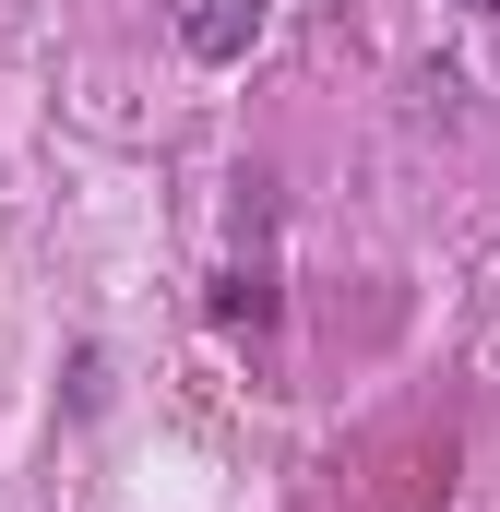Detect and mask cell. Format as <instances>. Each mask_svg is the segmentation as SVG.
Returning a JSON list of instances; mask_svg holds the SVG:
<instances>
[{
  "instance_id": "2",
  "label": "cell",
  "mask_w": 500,
  "mask_h": 512,
  "mask_svg": "<svg viewBox=\"0 0 500 512\" xmlns=\"http://www.w3.org/2000/svg\"><path fill=\"white\" fill-rule=\"evenodd\" d=\"M477 12H500V0H477Z\"/></svg>"
},
{
  "instance_id": "1",
  "label": "cell",
  "mask_w": 500,
  "mask_h": 512,
  "mask_svg": "<svg viewBox=\"0 0 500 512\" xmlns=\"http://www.w3.org/2000/svg\"><path fill=\"white\" fill-rule=\"evenodd\" d=\"M179 36H191V60H239L262 36V0H179Z\"/></svg>"
}]
</instances>
